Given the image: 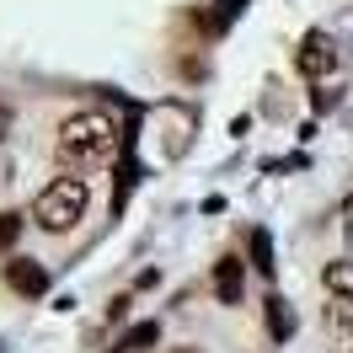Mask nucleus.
I'll return each mask as SVG.
<instances>
[{
  "label": "nucleus",
  "mask_w": 353,
  "mask_h": 353,
  "mask_svg": "<svg viewBox=\"0 0 353 353\" xmlns=\"http://www.w3.org/2000/svg\"><path fill=\"white\" fill-rule=\"evenodd\" d=\"M112 155H118V129H112L108 112H70L59 123V161L70 172L108 166Z\"/></svg>",
  "instance_id": "1"
},
{
  "label": "nucleus",
  "mask_w": 353,
  "mask_h": 353,
  "mask_svg": "<svg viewBox=\"0 0 353 353\" xmlns=\"http://www.w3.org/2000/svg\"><path fill=\"white\" fill-rule=\"evenodd\" d=\"M86 209H91L86 176H54L43 193H38V203H32V220L43 225V230H54V236H65V230H75V225L86 220Z\"/></svg>",
  "instance_id": "2"
},
{
  "label": "nucleus",
  "mask_w": 353,
  "mask_h": 353,
  "mask_svg": "<svg viewBox=\"0 0 353 353\" xmlns=\"http://www.w3.org/2000/svg\"><path fill=\"white\" fill-rule=\"evenodd\" d=\"M294 70H300L305 81H321V75L337 70V48H332L327 32H305V38H300V48H294Z\"/></svg>",
  "instance_id": "3"
},
{
  "label": "nucleus",
  "mask_w": 353,
  "mask_h": 353,
  "mask_svg": "<svg viewBox=\"0 0 353 353\" xmlns=\"http://www.w3.org/2000/svg\"><path fill=\"white\" fill-rule=\"evenodd\" d=\"M6 284L17 294H27V300H38V294H48V273L32 257H17V263H6Z\"/></svg>",
  "instance_id": "4"
},
{
  "label": "nucleus",
  "mask_w": 353,
  "mask_h": 353,
  "mask_svg": "<svg viewBox=\"0 0 353 353\" xmlns=\"http://www.w3.org/2000/svg\"><path fill=\"white\" fill-rule=\"evenodd\" d=\"M214 294H220V305H241V263L236 257L214 263Z\"/></svg>",
  "instance_id": "5"
},
{
  "label": "nucleus",
  "mask_w": 353,
  "mask_h": 353,
  "mask_svg": "<svg viewBox=\"0 0 353 353\" xmlns=\"http://www.w3.org/2000/svg\"><path fill=\"white\" fill-rule=\"evenodd\" d=\"M321 284H327L332 300H348V305H353V263H348V257H337V263L321 268Z\"/></svg>",
  "instance_id": "6"
},
{
  "label": "nucleus",
  "mask_w": 353,
  "mask_h": 353,
  "mask_svg": "<svg viewBox=\"0 0 353 353\" xmlns=\"http://www.w3.org/2000/svg\"><path fill=\"white\" fill-rule=\"evenodd\" d=\"M327 332L353 353V305H348V300H332V305H327Z\"/></svg>",
  "instance_id": "7"
},
{
  "label": "nucleus",
  "mask_w": 353,
  "mask_h": 353,
  "mask_svg": "<svg viewBox=\"0 0 353 353\" xmlns=\"http://www.w3.org/2000/svg\"><path fill=\"white\" fill-rule=\"evenodd\" d=\"M268 327H273V337H279V343L294 332V321H289V305L279 300V294H268Z\"/></svg>",
  "instance_id": "8"
},
{
  "label": "nucleus",
  "mask_w": 353,
  "mask_h": 353,
  "mask_svg": "<svg viewBox=\"0 0 353 353\" xmlns=\"http://www.w3.org/2000/svg\"><path fill=\"white\" fill-rule=\"evenodd\" d=\"M155 337H161V327H155V321H139V327L129 332V337H123V353H145L155 343Z\"/></svg>",
  "instance_id": "9"
},
{
  "label": "nucleus",
  "mask_w": 353,
  "mask_h": 353,
  "mask_svg": "<svg viewBox=\"0 0 353 353\" xmlns=\"http://www.w3.org/2000/svg\"><path fill=\"white\" fill-rule=\"evenodd\" d=\"M252 257H257V273L273 279V246H268V230H252Z\"/></svg>",
  "instance_id": "10"
},
{
  "label": "nucleus",
  "mask_w": 353,
  "mask_h": 353,
  "mask_svg": "<svg viewBox=\"0 0 353 353\" xmlns=\"http://www.w3.org/2000/svg\"><path fill=\"white\" fill-rule=\"evenodd\" d=\"M17 236H22V220H17V214H0V252H11Z\"/></svg>",
  "instance_id": "11"
},
{
  "label": "nucleus",
  "mask_w": 353,
  "mask_h": 353,
  "mask_svg": "<svg viewBox=\"0 0 353 353\" xmlns=\"http://www.w3.org/2000/svg\"><path fill=\"white\" fill-rule=\"evenodd\" d=\"M166 353H203V348H193V343H182V348H166Z\"/></svg>",
  "instance_id": "12"
},
{
  "label": "nucleus",
  "mask_w": 353,
  "mask_h": 353,
  "mask_svg": "<svg viewBox=\"0 0 353 353\" xmlns=\"http://www.w3.org/2000/svg\"><path fill=\"white\" fill-rule=\"evenodd\" d=\"M0 134H6V112H0Z\"/></svg>",
  "instance_id": "13"
}]
</instances>
